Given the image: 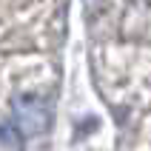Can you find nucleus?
Masks as SVG:
<instances>
[{
    "mask_svg": "<svg viewBox=\"0 0 151 151\" xmlns=\"http://www.w3.org/2000/svg\"><path fill=\"white\" fill-rule=\"evenodd\" d=\"M0 151H26L23 134L12 126H0Z\"/></svg>",
    "mask_w": 151,
    "mask_h": 151,
    "instance_id": "nucleus-2",
    "label": "nucleus"
},
{
    "mask_svg": "<svg viewBox=\"0 0 151 151\" xmlns=\"http://www.w3.org/2000/svg\"><path fill=\"white\" fill-rule=\"evenodd\" d=\"M14 120H17V131L20 134H37L49 126V109L37 94H23L14 103Z\"/></svg>",
    "mask_w": 151,
    "mask_h": 151,
    "instance_id": "nucleus-1",
    "label": "nucleus"
}]
</instances>
